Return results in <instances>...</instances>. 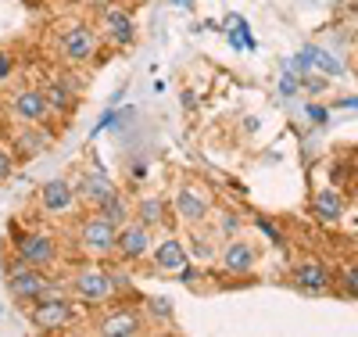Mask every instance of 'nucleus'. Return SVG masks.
I'll list each match as a JSON object with an SVG mask.
<instances>
[{"label": "nucleus", "mask_w": 358, "mask_h": 337, "mask_svg": "<svg viewBox=\"0 0 358 337\" xmlns=\"http://www.w3.org/2000/svg\"><path fill=\"white\" fill-rule=\"evenodd\" d=\"M69 284V294L83 305V309H104V305H111L118 294L126 291V277L115 269H104L101 262H86L79 266L72 277L65 280Z\"/></svg>", "instance_id": "f257e3e1"}, {"label": "nucleus", "mask_w": 358, "mask_h": 337, "mask_svg": "<svg viewBox=\"0 0 358 337\" xmlns=\"http://www.w3.org/2000/svg\"><path fill=\"white\" fill-rule=\"evenodd\" d=\"M79 316V301L72 294H47L33 305H25V319L40 333H65Z\"/></svg>", "instance_id": "f03ea898"}, {"label": "nucleus", "mask_w": 358, "mask_h": 337, "mask_svg": "<svg viewBox=\"0 0 358 337\" xmlns=\"http://www.w3.org/2000/svg\"><path fill=\"white\" fill-rule=\"evenodd\" d=\"M101 43H104V36L97 33V25L79 22V18L69 22L62 33H57V54H62V61H65V65H72V69L90 65V61L97 57Z\"/></svg>", "instance_id": "7ed1b4c3"}, {"label": "nucleus", "mask_w": 358, "mask_h": 337, "mask_svg": "<svg viewBox=\"0 0 358 337\" xmlns=\"http://www.w3.org/2000/svg\"><path fill=\"white\" fill-rule=\"evenodd\" d=\"M4 287H8V294L25 309V305L40 301V298L50 291V277H47V269H36V266L22 262L18 255H11V262H8V269H4Z\"/></svg>", "instance_id": "20e7f679"}, {"label": "nucleus", "mask_w": 358, "mask_h": 337, "mask_svg": "<svg viewBox=\"0 0 358 337\" xmlns=\"http://www.w3.org/2000/svg\"><path fill=\"white\" fill-rule=\"evenodd\" d=\"M76 244H79V252H83L86 259L108 262V259H115V252H118V226L94 212V216H86V219L79 223Z\"/></svg>", "instance_id": "39448f33"}, {"label": "nucleus", "mask_w": 358, "mask_h": 337, "mask_svg": "<svg viewBox=\"0 0 358 337\" xmlns=\"http://www.w3.org/2000/svg\"><path fill=\"white\" fill-rule=\"evenodd\" d=\"M11 252L22 262L50 273L57 262H62V240H57L54 233H47V230H22V237L11 240Z\"/></svg>", "instance_id": "423d86ee"}, {"label": "nucleus", "mask_w": 358, "mask_h": 337, "mask_svg": "<svg viewBox=\"0 0 358 337\" xmlns=\"http://www.w3.org/2000/svg\"><path fill=\"white\" fill-rule=\"evenodd\" d=\"M8 115L15 122H22V126H47V122H54V108L43 94V86H18L8 94Z\"/></svg>", "instance_id": "0eeeda50"}, {"label": "nucleus", "mask_w": 358, "mask_h": 337, "mask_svg": "<svg viewBox=\"0 0 358 337\" xmlns=\"http://www.w3.org/2000/svg\"><path fill=\"white\" fill-rule=\"evenodd\" d=\"M290 287L308 294V298H319V294H334L337 291V277H334V269L326 266L322 259L308 255V259H297L290 266Z\"/></svg>", "instance_id": "6e6552de"}, {"label": "nucleus", "mask_w": 358, "mask_h": 337, "mask_svg": "<svg viewBox=\"0 0 358 337\" xmlns=\"http://www.w3.org/2000/svg\"><path fill=\"white\" fill-rule=\"evenodd\" d=\"M94 25L108 47H133L136 43V22L126 11V4H118V0L94 11Z\"/></svg>", "instance_id": "1a4fd4ad"}, {"label": "nucleus", "mask_w": 358, "mask_h": 337, "mask_svg": "<svg viewBox=\"0 0 358 337\" xmlns=\"http://www.w3.org/2000/svg\"><path fill=\"white\" fill-rule=\"evenodd\" d=\"M155 252V230L143 226L140 219H129L126 226H118V252L115 259L122 266H136L143 259H151Z\"/></svg>", "instance_id": "9d476101"}, {"label": "nucleus", "mask_w": 358, "mask_h": 337, "mask_svg": "<svg viewBox=\"0 0 358 337\" xmlns=\"http://www.w3.org/2000/svg\"><path fill=\"white\" fill-rule=\"evenodd\" d=\"M94 330L101 337H140L147 330V316L136 312L133 305H111L94 319Z\"/></svg>", "instance_id": "9b49d317"}, {"label": "nucleus", "mask_w": 358, "mask_h": 337, "mask_svg": "<svg viewBox=\"0 0 358 337\" xmlns=\"http://www.w3.org/2000/svg\"><path fill=\"white\" fill-rule=\"evenodd\" d=\"M258 266V248H255V240H248L244 233H236L222 244V252H219V273L222 277H251Z\"/></svg>", "instance_id": "f8f14e48"}, {"label": "nucleus", "mask_w": 358, "mask_h": 337, "mask_svg": "<svg viewBox=\"0 0 358 337\" xmlns=\"http://www.w3.org/2000/svg\"><path fill=\"white\" fill-rule=\"evenodd\" d=\"M169 212H176V219L183 226H201V223L212 219V201H208V194L201 187L183 183V187H176V194L169 201Z\"/></svg>", "instance_id": "ddd939ff"}, {"label": "nucleus", "mask_w": 358, "mask_h": 337, "mask_svg": "<svg viewBox=\"0 0 358 337\" xmlns=\"http://www.w3.org/2000/svg\"><path fill=\"white\" fill-rule=\"evenodd\" d=\"M76 201H79L76 183L65 179V176H54V179L40 183V191H36V205H40V212H47V216H72Z\"/></svg>", "instance_id": "4468645a"}, {"label": "nucleus", "mask_w": 358, "mask_h": 337, "mask_svg": "<svg viewBox=\"0 0 358 337\" xmlns=\"http://www.w3.org/2000/svg\"><path fill=\"white\" fill-rule=\"evenodd\" d=\"M72 183H76L79 201H83V205H90V208H97L108 194H115V191H118V187H115V179L108 176V169H101V165L79 169V176H76Z\"/></svg>", "instance_id": "2eb2a0df"}, {"label": "nucleus", "mask_w": 358, "mask_h": 337, "mask_svg": "<svg viewBox=\"0 0 358 337\" xmlns=\"http://www.w3.org/2000/svg\"><path fill=\"white\" fill-rule=\"evenodd\" d=\"M187 266H190V252H187V244L179 237L155 240V252H151V269L155 273H162V277H176V273L187 269Z\"/></svg>", "instance_id": "dca6fc26"}, {"label": "nucleus", "mask_w": 358, "mask_h": 337, "mask_svg": "<svg viewBox=\"0 0 358 337\" xmlns=\"http://www.w3.org/2000/svg\"><path fill=\"white\" fill-rule=\"evenodd\" d=\"M308 208H312V216L322 226H337L344 219V212H348V198H344L341 187H322V191H315V198H312Z\"/></svg>", "instance_id": "f3484780"}, {"label": "nucleus", "mask_w": 358, "mask_h": 337, "mask_svg": "<svg viewBox=\"0 0 358 337\" xmlns=\"http://www.w3.org/2000/svg\"><path fill=\"white\" fill-rule=\"evenodd\" d=\"M47 147H50V133H47V126H22V130L11 137V151H15V158H22V162L40 158Z\"/></svg>", "instance_id": "a211bd4d"}, {"label": "nucleus", "mask_w": 358, "mask_h": 337, "mask_svg": "<svg viewBox=\"0 0 358 337\" xmlns=\"http://www.w3.org/2000/svg\"><path fill=\"white\" fill-rule=\"evenodd\" d=\"M43 94H47V101H50L57 118H72L79 111V90L72 83H65V79H47Z\"/></svg>", "instance_id": "6ab92c4d"}, {"label": "nucleus", "mask_w": 358, "mask_h": 337, "mask_svg": "<svg viewBox=\"0 0 358 337\" xmlns=\"http://www.w3.org/2000/svg\"><path fill=\"white\" fill-rule=\"evenodd\" d=\"M187 240H190V248H187V252H190L197 262H212V259H219V252H222V248H219V240H222V237H219L215 230H208V223L190 226V237H187Z\"/></svg>", "instance_id": "aec40b11"}, {"label": "nucleus", "mask_w": 358, "mask_h": 337, "mask_svg": "<svg viewBox=\"0 0 358 337\" xmlns=\"http://www.w3.org/2000/svg\"><path fill=\"white\" fill-rule=\"evenodd\" d=\"M165 198H158V194H140L136 201H133V219H140L143 226H151V230H158V226H165Z\"/></svg>", "instance_id": "412c9836"}, {"label": "nucleus", "mask_w": 358, "mask_h": 337, "mask_svg": "<svg viewBox=\"0 0 358 337\" xmlns=\"http://www.w3.org/2000/svg\"><path fill=\"white\" fill-rule=\"evenodd\" d=\"M90 212H97V216H104V219L115 223V226H126V223L133 219V201H129V194L115 191V194H108L97 208H90Z\"/></svg>", "instance_id": "4be33fe9"}, {"label": "nucleus", "mask_w": 358, "mask_h": 337, "mask_svg": "<svg viewBox=\"0 0 358 337\" xmlns=\"http://www.w3.org/2000/svg\"><path fill=\"white\" fill-rule=\"evenodd\" d=\"M337 294H344L348 301H358V259L337 269Z\"/></svg>", "instance_id": "5701e85b"}, {"label": "nucleus", "mask_w": 358, "mask_h": 337, "mask_svg": "<svg viewBox=\"0 0 358 337\" xmlns=\"http://www.w3.org/2000/svg\"><path fill=\"white\" fill-rule=\"evenodd\" d=\"M241 226H244V219L241 216H236V212H222V216L215 219V233L222 237V240H229V237H236V233H241Z\"/></svg>", "instance_id": "b1692460"}, {"label": "nucleus", "mask_w": 358, "mask_h": 337, "mask_svg": "<svg viewBox=\"0 0 358 337\" xmlns=\"http://www.w3.org/2000/svg\"><path fill=\"white\" fill-rule=\"evenodd\" d=\"M15 72H18V57L11 50H0V86H4Z\"/></svg>", "instance_id": "393cba45"}, {"label": "nucleus", "mask_w": 358, "mask_h": 337, "mask_svg": "<svg viewBox=\"0 0 358 337\" xmlns=\"http://www.w3.org/2000/svg\"><path fill=\"white\" fill-rule=\"evenodd\" d=\"M326 86H330V83H326L322 76H312V72L301 76V90H305V94H326Z\"/></svg>", "instance_id": "a878e982"}, {"label": "nucleus", "mask_w": 358, "mask_h": 337, "mask_svg": "<svg viewBox=\"0 0 358 337\" xmlns=\"http://www.w3.org/2000/svg\"><path fill=\"white\" fill-rule=\"evenodd\" d=\"M143 309H151L155 316H162V319H169V323H172V305H169V301H162V298H143Z\"/></svg>", "instance_id": "bb28decb"}, {"label": "nucleus", "mask_w": 358, "mask_h": 337, "mask_svg": "<svg viewBox=\"0 0 358 337\" xmlns=\"http://www.w3.org/2000/svg\"><path fill=\"white\" fill-rule=\"evenodd\" d=\"M255 230H262V233H265V240H268V244H280V240H283V233H280V230H276V226H273V223H268V219H265V216H255Z\"/></svg>", "instance_id": "cd10ccee"}, {"label": "nucleus", "mask_w": 358, "mask_h": 337, "mask_svg": "<svg viewBox=\"0 0 358 337\" xmlns=\"http://www.w3.org/2000/svg\"><path fill=\"white\" fill-rule=\"evenodd\" d=\"M15 162H18V158H15V151L0 144V179H8V176L15 172Z\"/></svg>", "instance_id": "c85d7f7f"}, {"label": "nucleus", "mask_w": 358, "mask_h": 337, "mask_svg": "<svg viewBox=\"0 0 358 337\" xmlns=\"http://www.w3.org/2000/svg\"><path fill=\"white\" fill-rule=\"evenodd\" d=\"M330 179H334V187H348V183H351V165L348 162H337L334 172H330Z\"/></svg>", "instance_id": "c756f323"}, {"label": "nucleus", "mask_w": 358, "mask_h": 337, "mask_svg": "<svg viewBox=\"0 0 358 337\" xmlns=\"http://www.w3.org/2000/svg\"><path fill=\"white\" fill-rule=\"evenodd\" d=\"M308 118H315V122H326V108L312 104V108H308Z\"/></svg>", "instance_id": "7c9ffc66"}, {"label": "nucleus", "mask_w": 358, "mask_h": 337, "mask_svg": "<svg viewBox=\"0 0 358 337\" xmlns=\"http://www.w3.org/2000/svg\"><path fill=\"white\" fill-rule=\"evenodd\" d=\"M348 187H351V201H355V205H358V172H355V176H351V183H348Z\"/></svg>", "instance_id": "2f4dec72"}, {"label": "nucleus", "mask_w": 358, "mask_h": 337, "mask_svg": "<svg viewBox=\"0 0 358 337\" xmlns=\"http://www.w3.org/2000/svg\"><path fill=\"white\" fill-rule=\"evenodd\" d=\"M83 4H86V8H94V11H97V8H104V4H115V0H83Z\"/></svg>", "instance_id": "473e14b6"}, {"label": "nucleus", "mask_w": 358, "mask_h": 337, "mask_svg": "<svg viewBox=\"0 0 358 337\" xmlns=\"http://www.w3.org/2000/svg\"><path fill=\"white\" fill-rule=\"evenodd\" d=\"M355 65H358V61H355Z\"/></svg>", "instance_id": "72a5a7b5"}]
</instances>
